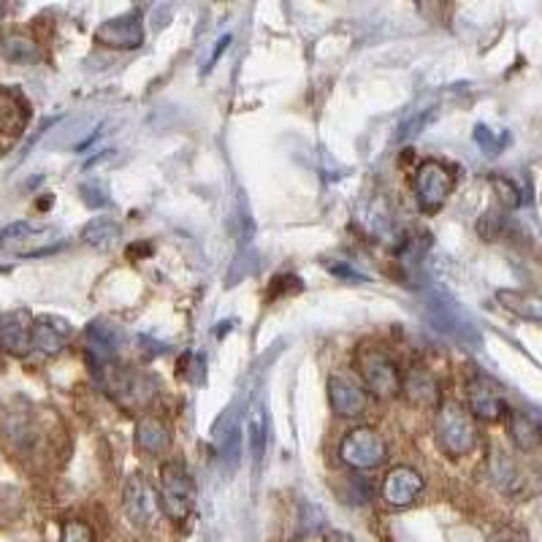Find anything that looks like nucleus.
<instances>
[{
    "instance_id": "nucleus-7",
    "label": "nucleus",
    "mask_w": 542,
    "mask_h": 542,
    "mask_svg": "<svg viewBox=\"0 0 542 542\" xmlns=\"http://www.w3.org/2000/svg\"><path fill=\"white\" fill-rule=\"evenodd\" d=\"M339 456H342L347 467L377 469L388 461V445L380 437V431H374L372 426H358V429H350L342 437Z\"/></svg>"
},
{
    "instance_id": "nucleus-27",
    "label": "nucleus",
    "mask_w": 542,
    "mask_h": 542,
    "mask_svg": "<svg viewBox=\"0 0 542 542\" xmlns=\"http://www.w3.org/2000/svg\"><path fill=\"white\" fill-rule=\"evenodd\" d=\"M491 185H494L496 196H499V201H502L505 206H510V209H513V206L521 204V193H518V187H515L510 179L494 177L491 179Z\"/></svg>"
},
{
    "instance_id": "nucleus-23",
    "label": "nucleus",
    "mask_w": 542,
    "mask_h": 542,
    "mask_svg": "<svg viewBox=\"0 0 542 542\" xmlns=\"http://www.w3.org/2000/svg\"><path fill=\"white\" fill-rule=\"evenodd\" d=\"M122 236L120 223H114L112 217H95L90 223L85 225V231H82V239L90 247H98V250H106V247H112L117 239Z\"/></svg>"
},
{
    "instance_id": "nucleus-14",
    "label": "nucleus",
    "mask_w": 542,
    "mask_h": 542,
    "mask_svg": "<svg viewBox=\"0 0 542 542\" xmlns=\"http://www.w3.org/2000/svg\"><path fill=\"white\" fill-rule=\"evenodd\" d=\"M74 328L60 315H41L33 320V350L41 356H57L71 342Z\"/></svg>"
},
{
    "instance_id": "nucleus-12",
    "label": "nucleus",
    "mask_w": 542,
    "mask_h": 542,
    "mask_svg": "<svg viewBox=\"0 0 542 542\" xmlns=\"http://www.w3.org/2000/svg\"><path fill=\"white\" fill-rule=\"evenodd\" d=\"M328 404L339 418H358L369 404V396L356 380L345 374H331L328 377Z\"/></svg>"
},
{
    "instance_id": "nucleus-25",
    "label": "nucleus",
    "mask_w": 542,
    "mask_h": 542,
    "mask_svg": "<svg viewBox=\"0 0 542 542\" xmlns=\"http://www.w3.org/2000/svg\"><path fill=\"white\" fill-rule=\"evenodd\" d=\"M437 112H440L437 106H429V109H418V117H412L410 122H404V128H402V133H399V139L407 141V139H412V136H421L423 128L434 122Z\"/></svg>"
},
{
    "instance_id": "nucleus-19",
    "label": "nucleus",
    "mask_w": 542,
    "mask_h": 542,
    "mask_svg": "<svg viewBox=\"0 0 542 542\" xmlns=\"http://www.w3.org/2000/svg\"><path fill=\"white\" fill-rule=\"evenodd\" d=\"M136 448L147 456H163L171 448V426L158 415H141L136 423Z\"/></svg>"
},
{
    "instance_id": "nucleus-2",
    "label": "nucleus",
    "mask_w": 542,
    "mask_h": 542,
    "mask_svg": "<svg viewBox=\"0 0 542 542\" xmlns=\"http://www.w3.org/2000/svg\"><path fill=\"white\" fill-rule=\"evenodd\" d=\"M437 445L445 456L464 458L477 445V429L472 412L458 402H445L437 412Z\"/></svg>"
},
{
    "instance_id": "nucleus-24",
    "label": "nucleus",
    "mask_w": 542,
    "mask_h": 542,
    "mask_svg": "<svg viewBox=\"0 0 542 542\" xmlns=\"http://www.w3.org/2000/svg\"><path fill=\"white\" fill-rule=\"evenodd\" d=\"M510 437H513V442L521 450H534L540 445L542 431L529 415H524V412H513V415H510Z\"/></svg>"
},
{
    "instance_id": "nucleus-22",
    "label": "nucleus",
    "mask_w": 542,
    "mask_h": 542,
    "mask_svg": "<svg viewBox=\"0 0 542 542\" xmlns=\"http://www.w3.org/2000/svg\"><path fill=\"white\" fill-rule=\"evenodd\" d=\"M0 55L6 57L9 63L25 66V63H33L38 57V44L25 33H6L0 38Z\"/></svg>"
},
{
    "instance_id": "nucleus-16",
    "label": "nucleus",
    "mask_w": 542,
    "mask_h": 542,
    "mask_svg": "<svg viewBox=\"0 0 542 542\" xmlns=\"http://www.w3.org/2000/svg\"><path fill=\"white\" fill-rule=\"evenodd\" d=\"M426 309H429L431 326L437 328V331H442V334H448V337L453 339H461V342H477V339H480L477 337L475 326L453 307V301L429 299Z\"/></svg>"
},
{
    "instance_id": "nucleus-32",
    "label": "nucleus",
    "mask_w": 542,
    "mask_h": 542,
    "mask_svg": "<svg viewBox=\"0 0 542 542\" xmlns=\"http://www.w3.org/2000/svg\"><path fill=\"white\" fill-rule=\"evenodd\" d=\"M3 14H6V9H3V3H0V17H3Z\"/></svg>"
},
{
    "instance_id": "nucleus-26",
    "label": "nucleus",
    "mask_w": 542,
    "mask_h": 542,
    "mask_svg": "<svg viewBox=\"0 0 542 542\" xmlns=\"http://www.w3.org/2000/svg\"><path fill=\"white\" fill-rule=\"evenodd\" d=\"M475 141L488 152V155H496L507 144V136H496L488 125H477L475 128Z\"/></svg>"
},
{
    "instance_id": "nucleus-18",
    "label": "nucleus",
    "mask_w": 542,
    "mask_h": 542,
    "mask_svg": "<svg viewBox=\"0 0 542 542\" xmlns=\"http://www.w3.org/2000/svg\"><path fill=\"white\" fill-rule=\"evenodd\" d=\"M402 393L415 407H437L440 404V380L426 366H412L402 377Z\"/></svg>"
},
{
    "instance_id": "nucleus-30",
    "label": "nucleus",
    "mask_w": 542,
    "mask_h": 542,
    "mask_svg": "<svg viewBox=\"0 0 542 542\" xmlns=\"http://www.w3.org/2000/svg\"><path fill=\"white\" fill-rule=\"evenodd\" d=\"M326 542H353V537H347L345 532H331L326 537Z\"/></svg>"
},
{
    "instance_id": "nucleus-13",
    "label": "nucleus",
    "mask_w": 542,
    "mask_h": 542,
    "mask_svg": "<svg viewBox=\"0 0 542 542\" xmlns=\"http://www.w3.org/2000/svg\"><path fill=\"white\" fill-rule=\"evenodd\" d=\"M423 491V475L412 467H393L383 477V488L380 494L391 507H407L412 505Z\"/></svg>"
},
{
    "instance_id": "nucleus-1",
    "label": "nucleus",
    "mask_w": 542,
    "mask_h": 542,
    "mask_svg": "<svg viewBox=\"0 0 542 542\" xmlns=\"http://www.w3.org/2000/svg\"><path fill=\"white\" fill-rule=\"evenodd\" d=\"M95 377L103 391L112 396L114 402L120 404L122 410L136 412L152 402V383L144 374H136L128 366L120 364H101L95 366Z\"/></svg>"
},
{
    "instance_id": "nucleus-31",
    "label": "nucleus",
    "mask_w": 542,
    "mask_h": 542,
    "mask_svg": "<svg viewBox=\"0 0 542 542\" xmlns=\"http://www.w3.org/2000/svg\"><path fill=\"white\" fill-rule=\"evenodd\" d=\"M488 542H513V537H510V534H496V537H491Z\"/></svg>"
},
{
    "instance_id": "nucleus-4",
    "label": "nucleus",
    "mask_w": 542,
    "mask_h": 542,
    "mask_svg": "<svg viewBox=\"0 0 542 542\" xmlns=\"http://www.w3.org/2000/svg\"><path fill=\"white\" fill-rule=\"evenodd\" d=\"M356 366L366 391L377 396V399H396L402 393L399 366L380 347H361L356 353Z\"/></svg>"
},
{
    "instance_id": "nucleus-10",
    "label": "nucleus",
    "mask_w": 542,
    "mask_h": 542,
    "mask_svg": "<svg viewBox=\"0 0 542 542\" xmlns=\"http://www.w3.org/2000/svg\"><path fill=\"white\" fill-rule=\"evenodd\" d=\"M212 445H215L217 458L223 461V467L236 469L242 461V418L236 407L223 410L212 429Z\"/></svg>"
},
{
    "instance_id": "nucleus-29",
    "label": "nucleus",
    "mask_w": 542,
    "mask_h": 542,
    "mask_svg": "<svg viewBox=\"0 0 542 542\" xmlns=\"http://www.w3.org/2000/svg\"><path fill=\"white\" fill-rule=\"evenodd\" d=\"M231 47V36H223L220 38V41H217V49H215V55H212V60H209V68L215 66L217 63V57L220 55H225V49Z\"/></svg>"
},
{
    "instance_id": "nucleus-6",
    "label": "nucleus",
    "mask_w": 542,
    "mask_h": 542,
    "mask_svg": "<svg viewBox=\"0 0 542 542\" xmlns=\"http://www.w3.org/2000/svg\"><path fill=\"white\" fill-rule=\"evenodd\" d=\"M456 187V174L448 163L440 160H423L415 171V198L423 212H440L445 201Z\"/></svg>"
},
{
    "instance_id": "nucleus-15",
    "label": "nucleus",
    "mask_w": 542,
    "mask_h": 542,
    "mask_svg": "<svg viewBox=\"0 0 542 542\" xmlns=\"http://www.w3.org/2000/svg\"><path fill=\"white\" fill-rule=\"evenodd\" d=\"M467 402V410L472 412L475 418H483V421H499V418H505V396H502L499 388H496L491 380H486V377H475V380L467 385Z\"/></svg>"
},
{
    "instance_id": "nucleus-8",
    "label": "nucleus",
    "mask_w": 542,
    "mask_h": 542,
    "mask_svg": "<svg viewBox=\"0 0 542 542\" xmlns=\"http://www.w3.org/2000/svg\"><path fill=\"white\" fill-rule=\"evenodd\" d=\"M122 507H125V515L133 526H150L155 518H158L160 510V496L158 491L152 488V483L141 472H133L125 483V491H122Z\"/></svg>"
},
{
    "instance_id": "nucleus-11",
    "label": "nucleus",
    "mask_w": 542,
    "mask_h": 542,
    "mask_svg": "<svg viewBox=\"0 0 542 542\" xmlns=\"http://www.w3.org/2000/svg\"><path fill=\"white\" fill-rule=\"evenodd\" d=\"M33 320L28 309L0 315V347L11 356H28L33 350Z\"/></svg>"
},
{
    "instance_id": "nucleus-21",
    "label": "nucleus",
    "mask_w": 542,
    "mask_h": 542,
    "mask_svg": "<svg viewBox=\"0 0 542 542\" xmlns=\"http://www.w3.org/2000/svg\"><path fill=\"white\" fill-rule=\"evenodd\" d=\"M247 442H250V456H253L255 467L261 469L263 456L269 450V412L263 399H255L250 404V415H247Z\"/></svg>"
},
{
    "instance_id": "nucleus-9",
    "label": "nucleus",
    "mask_w": 542,
    "mask_h": 542,
    "mask_svg": "<svg viewBox=\"0 0 542 542\" xmlns=\"http://www.w3.org/2000/svg\"><path fill=\"white\" fill-rule=\"evenodd\" d=\"M95 44L109 49H139L144 44V22L141 14L128 11L120 17H112L95 30Z\"/></svg>"
},
{
    "instance_id": "nucleus-3",
    "label": "nucleus",
    "mask_w": 542,
    "mask_h": 542,
    "mask_svg": "<svg viewBox=\"0 0 542 542\" xmlns=\"http://www.w3.org/2000/svg\"><path fill=\"white\" fill-rule=\"evenodd\" d=\"M66 242V236L55 225H38V223H11L0 231V250L6 253L22 255V258H36V255H47L60 250Z\"/></svg>"
},
{
    "instance_id": "nucleus-28",
    "label": "nucleus",
    "mask_w": 542,
    "mask_h": 542,
    "mask_svg": "<svg viewBox=\"0 0 542 542\" xmlns=\"http://www.w3.org/2000/svg\"><path fill=\"white\" fill-rule=\"evenodd\" d=\"M60 542H95V534L85 521H68V524L63 526Z\"/></svg>"
},
{
    "instance_id": "nucleus-17",
    "label": "nucleus",
    "mask_w": 542,
    "mask_h": 542,
    "mask_svg": "<svg viewBox=\"0 0 542 542\" xmlns=\"http://www.w3.org/2000/svg\"><path fill=\"white\" fill-rule=\"evenodd\" d=\"M87 337V353L93 358L95 366L112 364L117 358V350L122 347V331L106 320H93L85 331Z\"/></svg>"
},
{
    "instance_id": "nucleus-20",
    "label": "nucleus",
    "mask_w": 542,
    "mask_h": 542,
    "mask_svg": "<svg viewBox=\"0 0 542 542\" xmlns=\"http://www.w3.org/2000/svg\"><path fill=\"white\" fill-rule=\"evenodd\" d=\"M30 120V103L17 87H0V131L17 133L25 131Z\"/></svg>"
},
{
    "instance_id": "nucleus-5",
    "label": "nucleus",
    "mask_w": 542,
    "mask_h": 542,
    "mask_svg": "<svg viewBox=\"0 0 542 542\" xmlns=\"http://www.w3.org/2000/svg\"><path fill=\"white\" fill-rule=\"evenodd\" d=\"M160 510L169 515L171 521H185L193 505H196V486L193 477L179 461H169L160 467Z\"/></svg>"
}]
</instances>
